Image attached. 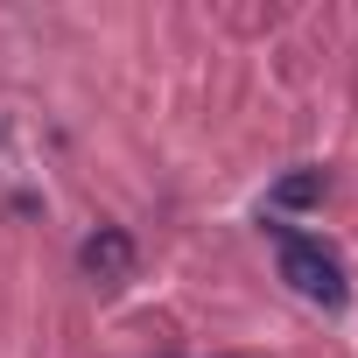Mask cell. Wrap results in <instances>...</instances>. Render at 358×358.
<instances>
[{
    "label": "cell",
    "mask_w": 358,
    "mask_h": 358,
    "mask_svg": "<svg viewBox=\"0 0 358 358\" xmlns=\"http://www.w3.org/2000/svg\"><path fill=\"white\" fill-rule=\"evenodd\" d=\"M274 239H281V281H288L302 302H316V309H344V295H351L344 260H337L323 239H302V232H288V225H274Z\"/></svg>",
    "instance_id": "6da1fadb"
},
{
    "label": "cell",
    "mask_w": 358,
    "mask_h": 358,
    "mask_svg": "<svg viewBox=\"0 0 358 358\" xmlns=\"http://www.w3.org/2000/svg\"><path fill=\"white\" fill-rule=\"evenodd\" d=\"M78 267L92 274V281H106V288H120L127 274H134V239L120 232V225H99L85 246H78Z\"/></svg>",
    "instance_id": "7a4b0ae2"
},
{
    "label": "cell",
    "mask_w": 358,
    "mask_h": 358,
    "mask_svg": "<svg viewBox=\"0 0 358 358\" xmlns=\"http://www.w3.org/2000/svg\"><path fill=\"white\" fill-rule=\"evenodd\" d=\"M330 183H323V169H295V176H281L274 183V204H316Z\"/></svg>",
    "instance_id": "3957f363"
}]
</instances>
